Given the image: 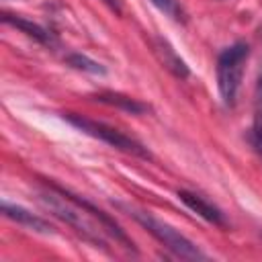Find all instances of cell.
<instances>
[{
	"label": "cell",
	"instance_id": "6da1fadb",
	"mask_svg": "<svg viewBox=\"0 0 262 262\" xmlns=\"http://www.w3.org/2000/svg\"><path fill=\"white\" fill-rule=\"evenodd\" d=\"M49 190L39 194V203L57 219H61L63 223H68L76 233H80L84 239H88L90 244H94L96 248H106V242L102 237V225H96V219L78 203H74L72 199L63 196L61 192H57L55 188L47 186Z\"/></svg>",
	"mask_w": 262,
	"mask_h": 262
},
{
	"label": "cell",
	"instance_id": "7a4b0ae2",
	"mask_svg": "<svg viewBox=\"0 0 262 262\" xmlns=\"http://www.w3.org/2000/svg\"><path fill=\"white\" fill-rule=\"evenodd\" d=\"M115 207H119L121 211H125L129 217H133L145 231H149L164 248H168L174 256L184 258V260H207L209 256L205 252L199 250V246H194L186 235H182L180 231H176L172 225L164 223L162 219L154 217L151 213L137 209L133 205H125V203H115Z\"/></svg>",
	"mask_w": 262,
	"mask_h": 262
},
{
	"label": "cell",
	"instance_id": "3957f363",
	"mask_svg": "<svg viewBox=\"0 0 262 262\" xmlns=\"http://www.w3.org/2000/svg\"><path fill=\"white\" fill-rule=\"evenodd\" d=\"M248 55H250L248 43L237 41V43L225 47L217 57V86H219V94L227 106L235 104Z\"/></svg>",
	"mask_w": 262,
	"mask_h": 262
},
{
	"label": "cell",
	"instance_id": "277c9868",
	"mask_svg": "<svg viewBox=\"0 0 262 262\" xmlns=\"http://www.w3.org/2000/svg\"><path fill=\"white\" fill-rule=\"evenodd\" d=\"M63 119H66L70 125H74L76 129H80V131H84L86 135L96 137V139H100V141L113 145L115 149L133 154V156L143 158V160H149V158H151V154L147 151V147H143L139 141H135L133 137L121 133V131L115 129V127H108V125H104V123H100V121H94V119H88V117L76 115V113H63Z\"/></svg>",
	"mask_w": 262,
	"mask_h": 262
},
{
	"label": "cell",
	"instance_id": "5b68a950",
	"mask_svg": "<svg viewBox=\"0 0 262 262\" xmlns=\"http://www.w3.org/2000/svg\"><path fill=\"white\" fill-rule=\"evenodd\" d=\"M47 186L55 188V190H57V192H61L63 196H68V199H72L74 203H78L80 207H84V209H86V211H88V213H90V215H92V217L102 225V229H106V231H108L117 242H121L127 250H135V248H133V242L129 239V235L121 229V225H119L117 221H113V219H111V215H106L104 211H100V209H98L96 205H92L90 201H86V199H82V196L74 194L72 190H68V188H63V186H59V184H55V182H47Z\"/></svg>",
	"mask_w": 262,
	"mask_h": 262
},
{
	"label": "cell",
	"instance_id": "8992f818",
	"mask_svg": "<svg viewBox=\"0 0 262 262\" xmlns=\"http://www.w3.org/2000/svg\"><path fill=\"white\" fill-rule=\"evenodd\" d=\"M178 199L190 209L194 211L199 217H203L205 221L217 225V227H225L227 221H225V215L221 213L219 207H215L213 203H209L205 196L196 194V192H190V190H178Z\"/></svg>",
	"mask_w": 262,
	"mask_h": 262
},
{
	"label": "cell",
	"instance_id": "52a82bcc",
	"mask_svg": "<svg viewBox=\"0 0 262 262\" xmlns=\"http://www.w3.org/2000/svg\"><path fill=\"white\" fill-rule=\"evenodd\" d=\"M151 47H154V53H156V57L160 59V63H162L170 74H174L176 78H188V76H190V70H188L186 61L174 51V47H172L166 39L154 37Z\"/></svg>",
	"mask_w": 262,
	"mask_h": 262
},
{
	"label": "cell",
	"instance_id": "ba28073f",
	"mask_svg": "<svg viewBox=\"0 0 262 262\" xmlns=\"http://www.w3.org/2000/svg\"><path fill=\"white\" fill-rule=\"evenodd\" d=\"M2 213H4L6 219L16 221L18 225H23V227H27L31 231H37V233H53V227L49 225V221H45L43 217L31 213L29 209H25L20 205H12V203L4 201L2 203Z\"/></svg>",
	"mask_w": 262,
	"mask_h": 262
},
{
	"label": "cell",
	"instance_id": "9c48e42d",
	"mask_svg": "<svg viewBox=\"0 0 262 262\" xmlns=\"http://www.w3.org/2000/svg\"><path fill=\"white\" fill-rule=\"evenodd\" d=\"M2 20H4L6 25H10V27L23 31V33H27L29 37H33L35 41H39V43H43V45H53L51 33H49L47 29H43L41 25H37V23H31V20H27V18H23V16L8 14V12L2 14Z\"/></svg>",
	"mask_w": 262,
	"mask_h": 262
},
{
	"label": "cell",
	"instance_id": "30bf717a",
	"mask_svg": "<svg viewBox=\"0 0 262 262\" xmlns=\"http://www.w3.org/2000/svg\"><path fill=\"white\" fill-rule=\"evenodd\" d=\"M94 98H96L98 102L117 106V108H121V111H125V113H131V115H141V113L147 111V104H143V102H139V100H135V98H131V96H127V94H121V92H111V90H106V92L94 94Z\"/></svg>",
	"mask_w": 262,
	"mask_h": 262
},
{
	"label": "cell",
	"instance_id": "8fae6325",
	"mask_svg": "<svg viewBox=\"0 0 262 262\" xmlns=\"http://www.w3.org/2000/svg\"><path fill=\"white\" fill-rule=\"evenodd\" d=\"M66 61L72 68L88 72V74H106L102 63H98V61H94V59H90L88 55H82V53H70V55H66Z\"/></svg>",
	"mask_w": 262,
	"mask_h": 262
},
{
	"label": "cell",
	"instance_id": "7c38bea8",
	"mask_svg": "<svg viewBox=\"0 0 262 262\" xmlns=\"http://www.w3.org/2000/svg\"><path fill=\"white\" fill-rule=\"evenodd\" d=\"M151 4L158 8V10H162V12H166L168 16H172V18H182V8H180V4H178V0H151Z\"/></svg>",
	"mask_w": 262,
	"mask_h": 262
},
{
	"label": "cell",
	"instance_id": "4fadbf2b",
	"mask_svg": "<svg viewBox=\"0 0 262 262\" xmlns=\"http://www.w3.org/2000/svg\"><path fill=\"white\" fill-rule=\"evenodd\" d=\"M254 129H262V72L258 78V88H256V125Z\"/></svg>",
	"mask_w": 262,
	"mask_h": 262
},
{
	"label": "cell",
	"instance_id": "5bb4252c",
	"mask_svg": "<svg viewBox=\"0 0 262 262\" xmlns=\"http://www.w3.org/2000/svg\"><path fill=\"white\" fill-rule=\"evenodd\" d=\"M250 141H252L256 154L262 158V129H254V131L250 133Z\"/></svg>",
	"mask_w": 262,
	"mask_h": 262
},
{
	"label": "cell",
	"instance_id": "9a60e30c",
	"mask_svg": "<svg viewBox=\"0 0 262 262\" xmlns=\"http://www.w3.org/2000/svg\"><path fill=\"white\" fill-rule=\"evenodd\" d=\"M102 2H104V4L108 6V8H113L115 12H121V6H119V0H102Z\"/></svg>",
	"mask_w": 262,
	"mask_h": 262
}]
</instances>
